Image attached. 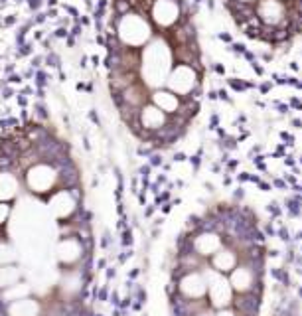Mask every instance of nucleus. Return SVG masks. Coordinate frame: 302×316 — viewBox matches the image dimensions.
I'll return each instance as SVG.
<instances>
[{
	"instance_id": "1",
	"label": "nucleus",
	"mask_w": 302,
	"mask_h": 316,
	"mask_svg": "<svg viewBox=\"0 0 302 316\" xmlns=\"http://www.w3.org/2000/svg\"><path fill=\"white\" fill-rule=\"evenodd\" d=\"M26 180H28V186L32 188V192H46L53 184H59V174L51 164L38 162L28 168Z\"/></svg>"
},
{
	"instance_id": "2",
	"label": "nucleus",
	"mask_w": 302,
	"mask_h": 316,
	"mask_svg": "<svg viewBox=\"0 0 302 316\" xmlns=\"http://www.w3.org/2000/svg\"><path fill=\"white\" fill-rule=\"evenodd\" d=\"M231 283L225 281L223 277L213 275L211 283H209V294H211V302L217 308H225L231 302Z\"/></svg>"
},
{
	"instance_id": "3",
	"label": "nucleus",
	"mask_w": 302,
	"mask_h": 316,
	"mask_svg": "<svg viewBox=\"0 0 302 316\" xmlns=\"http://www.w3.org/2000/svg\"><path fill=\"white\" fill-rule=\"evenodd\" d=\"M140 125H142L146 131H158L160 127L166 125V115L162 113V111L158 109V107H144L142 111H140Z\"/></svg>"
},
{
	"instance_id": "4",
	"label": "nucleus",
	"mask_w": 302,
	"mask_h": 316,
	"mask_svg": "<svg viewBox=\"0 0 302 316\" xmlns=\"http://www.w3.org/2000/svg\"><path fill=\"white\" fill-rule=\"evenodd\" d=\"M207 291V287H206V281H203L199 275H188V277H184V281H182V292L184 294H188V296H202L203 292Z\"/></svg>"
},
{
	"instance_id": "5",
	"label": "nucleus",
	"mask_w": 302,
	"mask_h": 316,
	"mask_svg": "<svg viewBox=\"0 0 302 316\" xmlns=\"http://www.w3.org/2000/svg\"><path fill=\"white\" fill-rule=\"evenodd\" d=\"M229 283H231V288H235V291H239V292H245V291H249L251 285H253V275H251L249 269L239 267V269L233 271Z\"/></svg>"
},
{
	"instance_id": "6",
	"label": "nucleus",
	"mask_w": 302,
	"mask_h": 316,
	"mask_svg": "<svg viewBox=\"0 0 302 316\" xmlns=\"http://www.w3.org/2000/svg\"><path fill=\"white\" fill-rule=\"evenodd\" d=\"M261 18L267 24H277L282 18V8H280L278 0H265L261 6Z\"/></svg>"
},
{
	"instance_id": "7",
	"label": "nucleus",
	"mask_w": 302,
	"mask_h": 316,
	"mask_svg": "<svg viewBox=\"0 0 302 316\" xmlns=\"http://www.w3.org/2000/svg\"><path fill=\"white\" fill-rule=\"evenodd\" d=\"M154 103L160 107V111H166V113H176L180 109V101H178L176 95L166 93V91H156L154 93Z\"/></svg>"
},
{
	"instance_id": "8",
	"label": "nucleus",
	"mask_w": 302,
	"mask_h": 316,
	"mask_svg": "<svg viewBox=\"0 0 302 316\" xmlns=\"http://www.w3.org/2000/svg\"><path fill=\"white\" fill-rule=\"evenodd\" d=\"M217 247H219V237L215 233H206L196 239V249L199 251V255H213Z\"/></svg>"
},
{
	"instance_id": "9",
	"label": "nucleus",
	"mask_w": 302,
	"mask_h": 316,
	"mask_svg": "<svg viewBox=\"0 0 302 316\" xmlns=\"http://www.w3.org/2000/svg\"><path fill=\"white\" fill-rule=\"evenodd\" d=\"M213 267L221 273H227L235 267V255L231 251H219L213 257Z\"/></svg>"
},
{
	"instance_id": "10",
	"label": "nucleus",
	"mask_w": 302,
	"mask_h": 316,
	"mask_svg": "<svg viewBox=\"0 0 302 316\" xmlns=\"http://www.w3.org/2000/svg\"><path fill=\"white\" fill-rule=\"evenodd\" d=\"M131 10V0H115V14L117 16H125Z\"/></svg>"
},
{
	"instance_id": "11",
	"label": "nucleus",
	"mask_w": 302,
	"mask_h": 316,
	"mask_svg": "<svg viewBox=\"0 0 302 316\" xmlns=\"http://www.w3.org/2000/svg\"><path fill=\"white\" fill-rule=\"evenodd\" d=\"M8 206H6V203H0V223H4V219H6L8 217Z\"/></svg>"
},
{
	"instance_id": "12",
	"label": "nucleus",
	"mask_w": 302,
	"mask_h": 316,
	"mask_svg": "<svg viewBox=\"0 0 302 316\" xmlns=\"http://www.w3.org/2000/svg\"><path fill=\"white\" fill-rule=\"evenodd\" d=\"M57 61H59V57L56 56V53H51V56L47 57V63H50V65H53V67H56V65H59Z\"/></svg>"
},
{
	"instance_id": "13",
	"label": "nucleus",
	"mask_w": 302,
	"mask_h": 316,
	"mask_svg": "<svg viewBox=\"0 0 302 316\" xmlns=\"http://www.w3.org/2000/svg\"><path fill=\"white\" fill-rule=\"evenodd\" d=\"M274 107H277V111H280V113H286V105H282V103H274Z\"/></svg>"
},
{
	"instance_id": "14",
	"label": "nucleus",
	"mask_w": 302,
	"mask_h": 316,
	"mask_svg": "<svg viewBox=\"0 0 302 316\" xmlns=\"http://www.w3.org/2000/svg\"><path fill=\"white\" fill-rule=\"evenodd\" d=\"M217 316H235V314L231 312V310H221V312H219Z\"/></svg>"
},
{
	"instance_id": "15",
	"label": "nucleus",
	"mask_w": 302,
	"mask_h": 316,
	"mask_svg": "<svg viewBox=\"0 0 302 316\" xmlns=\"http://www.w3.org/2000/svg\"><path fill=\"white\" fill-rule=\"evenodd\" d=\"M56 36H59V38H63V36H67V30H63V28H59L57 30V34Z\"/></svg>"
},
{
	"instance_id": "16",
	"label": "nucleus",
	"mask_w": 302,
	"mask_h": 316,
	"mask_svg": "<svg viewBox=\"0 0 302 316\" xmlns=\"http://www.w3.org/2000/svg\"><path fill=\"white\" fill-rule=\"evenodd\" d=\"M30 6H32V8H38V6H40V0H30Z\"/></svg>"
},
{
	"instance_id": "17",
	"label": "nucleus",
	"mask_w": 302,
	"mask_h": 316,
	"mask_svg": "<svg viewBox=\"0 0 302 316\" xmlns=\"http://www.w3.org/2000/svg\"><path fill=\"white\" fill-rule=\"evenodd\" d=\"M269 89H271V83H265V85H261V91H263V93H265V91H269Z\"/></svg>"
},
{
	"instance_id": "18",
	"label": "nucleus",
	"mask_w": 302,
	"mask_h": 316,
	"mask_svg": "<svg viewBox=\"0 0 302 316\" xmlns=\"http://www.w3.org/2000/svg\"><path fill=\"white\" fill-rule=\"evenodd\" d=\"M160 162H162V158H160V156H152V164H160Z\"/></svg>"
},
{
	"instance_id": "19",
	"label": "nucleus",
	"mask_w": 302,
	"mask_h": 316,
	"mask_svg": "<svg viewBox=\"0 0 302 316\" xmlns=\"http://www.w3.org/2000/svg\"><path fill=\"white\" fill-rule=\"evenodd\" d=\"M219 38H221V40H225V42H231V38H229V34H221Z\"/></svg>"
},
{
	"instance_id": "20",
	"label": "nucleus",
	"mask_w": 302,
	"mask_h": 316,
	"mask_svg": "<svg viewBox=\"0 0 302 316\" xmlns=\"http://www.w3.org/2000/svg\"><path fill=\"white\" fill-rule=\"evenodd\" d=\"M176 160H186V154H176Z\"/></svg>"
},
{
	"instance_id": "21",
	"label": "nucleus",
	"mask_w": 302,
	"mask_h": 316,
	"mask_svg": "<svg viewBox=\"0 0 302 316\" xmlns=\"http://www.w3.org/2000/svg\"><path fill=\"white\" fill-rule=\"evenodd\" d=\"M198 316H209V314H207V312H202V314H198Z\"/></svg>"
}]
</instances>
